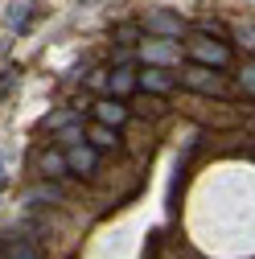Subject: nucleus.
Returning <instances> with one entry per match:
<instances>
[{
    "instance_id": "f257e3e1",
    "label": "nucleus",
    "mask_w": 255,
    "mask_h": 259,
    "mask_svg": "<svg viewBox=\"0 0 255 259\" xmlns=\"http://www.w3.org/2000/svg\"><path fill=\"white\" fill-rule=\"evenodd\" d=\"M194 54L202 58V62H214V66H218V62H227V50H222V46H214V41H194Z\"/></svg>"
},
{
    "instance_id": "f03ea898",
    "label": "nucleus",
    "mask_w": 255,
    "mask_h": 259,
    "mask_svg": "<svg viewBox=\"0 0 255 259\" xmlns=\"http://www.w3.org/2000/svg\"><path fill=\"white\" fill-rule=\"evenodd\" d=\"M185 82H189V87H202V91H218V78H214L210 70H202V66L185 70Z\"/></svg>"
},
{
    "instance_id": "7ed1b4c3",
    "label": "nucleus",
    "mask_w": 255,
    "mask_h": 259,
    "mask_svg": "<svg viewBox=\"0 0 255 259\" xmlns=\"http://www.w3.org/2000/svg\"><path fill=\"white\" fill-rule=\"evenodd\" d=\"M66 165H70L74 173H91V169H95V152H87V148H74V152L66 156Z\"/></svg>"
},
{
    "instance_id": "20e7f679",
    "label": "nucleus",
    "mask_w": 255,
    "mask_h": 259,
    "mask_svg": "<svg viewBox=\"0 0 255 259\" xmlns=\"http://www.w3.org/2000/svg\"><path fill=\"white\" fill-rule=\"evenodd\" d=\"M5 259H41V251L25 247V243H9V247H5Z\"/></svg>"
},
{
    "instance_id": "39448f33",
    "label": "nucleus",
    "mask_w": 255,
    "mask_h": 259,
    "mask_svg": "<svg viewBox=\"0 0 255 259\" xmlns=\"http://www.w3.org/2000/svg\"><path fill=\"white\" fill-rule=\"evenodd\" d=\"M123 115H128V111H123L119 103H99V119H103V123H123Z\"/></svg>"
},
{
    "instance_id": "423d86ee",
    "label": "nucleus",
    "mask_w": 255,
    "mask_h": 259,
    "mask_svg": "<svg viewBox=\"0 0 255 259\" xmlns=\"http://www.w3.org/2000/svg\"><path fill=\"white\" fill-rule=\"evenodd\" d=\"M144 87H152V91H169V78H165L161 70H148V74H144Z\"/></svg>"
},
{
    "instance_id": "0eeeda50",
    "label": "nucleus",
    "mask_w": 255,
    "mask_h": 259,
    "mask_svg": "<svg viewBox=\"0 0 255 259\" xmlns=\"http://www.w3.org/2000/svg\"><path fill=\"white\" fill-rule=\"evenodd\" d=\"M91 140L99 144V148H111V144H115V136H111V127H95V132H91Z\"/></svg>"
},
{
    "instance_id": "6e6552de",
    "label": "nucleus",
    "mask_w": 255,
    "mask_h": 259,
    "mask_svg": "<svg viewBox=\"0 0 255 259\" xmlns=\"http://www.w3.org/2000/svg\"><path fill=\"white\" fill-rule=\"evenodd\" d=\"M41 169H46V173H62V169H66V160H62V156H46Z\"/></svg>"
},
{
    "instance_id": "1a4fd4ad",
    "label": "nucleus",
    "mask_w": 255,
    "mask_h": 259,
    "mask_svg": "<svg viewBox=\"0 0 255 259\" xmlns=\"http://www.w3.org/2000/svg\"><path fill=\"white\" fill-rule=\"evenodd\" d=\"M111 87H115V91H128V87H132V78H128V70H119V74L111 78Z\"/></svg>"
}]
</instances>
